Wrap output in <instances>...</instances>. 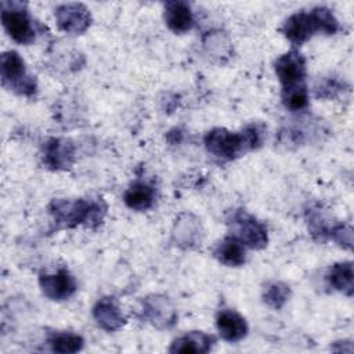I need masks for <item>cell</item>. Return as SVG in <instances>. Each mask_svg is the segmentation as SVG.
Returning <instances> with one entry per match:
<instances>
[{
  "mask_svg": "<svg viewBox=\"0 0 354 354\" xmlns=\"http://www.w3.org/2000/svg\"><path fill=\"white\" fill-rule=\"evenodd\" d=\"M106 203L101 198H54L48 206V214L58 228H97L106 214Z\"/></svg>",
  "mask_w": 354,
  "mask_h": 354,
  "instance_id": "cell-1",
  "label": "cell"
},
{
  "mask_svg": "<svg viewBox=\"0 0 354 354\" xmlns=\"http://www.w3.org/2000/svg\"><path fill=\"white\" fill-rule=\"evenodd\" d=\"M261 142L263 129L257 123H250L241 131L214 127L209 130L203 137L206 151L223 160H234L249 151L257 149Z\"/></svg>",
  "mask_w": 354,
  "mask_h": 354,
  "instance_id": "cell-2",
  "label": "cell"
},
{
  "mask_svg": "<svg viewBox=\"0 0 354 354\" xmlns=\"http://www.w3.org/2000/svg\"><path fill=\"white\" fill-rule=\"evenodd\" d=\"M339 28V21L329 8L314 7L310 11H297L288 17L281 32L292 44L300 46L318 32L335 35Z\"/></svg>",
  "mask_w": 354,
  "mask_h": 354,
  "instance_id": "cell-3",
  "label": "cell"
},
{
  "mask_svg": "<svg viewBox=\"0 0 354 354\" xmlns=\"http://www.w3.org/2000/svg\"><path fill=\"white\" fill-rule=\"evenodd\" d=\"M0 76L3 86L18 95L33 97L37 91L35 76L28 72L24 58L14 50L1 54Z\"/></svg>",
  "mask_w": 354,
  "mask_h": 354,
  "instance_id": "cell-4",
  "label": "cell"
},
{
  "mask_svg": "<svg viewBox=\"0 0 354 354\" xmlns=\"http://www.w3.org/2000/svg\"><path fill=\"white\" fill-rule=\"evenodd\" d=\"M1 24L8 36L18 44H32L36 39V29L25 3L1 1Z\"/></svg>",
  "mask_w": 354,
  "mask_h": 354,
  "instance_id": "cell-5",
  "label": "cell"
},
{
  "mask_svg": "<svg viewBox=\"0 0 354 354\" xmlns=\"http://www.w3.org/2000/svg\"><path fill=\"white\" fill-rule=\"evenodd\" d=\"M275 75L281 83V94H288L292 91L306 90L307 66L306 59L297 50H289L279 55L274 64Z\"/></svg>",
  "mask_w": 354,
  "mask_h": 354,
  "instance_id": "cell-6",
  "label": "cell"
},
{
  "mask_svg": "<svg viewBox=\"0 0 354 354\" xmlns=\"http://www.w3.org/2000/svg\"><path fill=\"white\" fill-rule=\"evenodd\" d=\"M228 223L232 230V236H235L246 248L260 250L267 246L268 243L267 227L254 216L239 209L232 213Z\"/></svg>",
  "mask_w": 354,
  "mask_h": 354,
  "instance_id": "cell-7",
  "label": "cell"
},
{
  "mask_svg": "<svg viewBox=\"0 0 354 354\" xmlns=\"http://www.w3.org/2000/svg\"><path fill=\"white\" fill-rule=\"evenodd\" d=\"M41 159L50 170H69L76 160V147L69 138L51 137L41 147Z\"/></svg>",
  "mask_w": 354,
  "mask_h": 354,
  "instance_id": "cell-8",
  "label": "cell"
},
{
  "mask_svg": "<svg viewBox=\"0 0 354 354\" xmlns=\"http://www.w3.org/2000/svg\"><path fill=\"white\" fill-rule=\"evenodd\" d=\"M142 318L156 329H169L177 322V310L163 295H149L141 303Z\"/></svg>",
  "mask_w": 354,
  "mask_h": 354,
  "instance_id": "cell-9",
  "label": "cell"
},
{
  "mask_svg": "<svg viewBox=\"0 0 354 354\" xmlns=\"http://www.w3.org/2000/svg\"><path fill=\"white\" fill-rule=\"evenodd\" d=\"M39 286L47 299L62 301L75 295L77 282L68 268H58L53 272H41L39 275Z\"/></svg>",
  "mask_w": 354,
  "mask_h": 354,
  "instance_id": "cell-10",
  "label": "cell"
},
{
  "mask_svg": "<svg viewBox=\"0 0 354 354\" xmlns=\"http://www.w3.org/2000/svg\"><path fill=\"white\" fill-rule=\"evenodd\" d=\"M54 17L58 28L68 35H82L93 22L90 10L82 3L61 4L55 8Z\"/></svg>",
  "mask_w": 354,
  "mask_h": 354,
  "instance_id": "cell-11",
  "label": "cell"
},
{
  "mask_svg": "<svg viewBox=\"0 0 354 354\" xmlns=\"http://www.w3.org/2000/svg\"><path fill=\"white\" fill-rule=\"evenodd\" d=\"M203 239V228L201 220L189 212L181 213L173 225L171 241L181 249H195L201 246Z\"/></svg>",
  "mask_w": 354,
  "mask_h": 354,
  "instance_id": "cell-12",
  "label": "cell"
},
{
  "mask_svg": "<svg viewBox=\"0 0 354 354\" xmlns=\"http://www.w3.org/2000/svg\"><path fill=\"white\" fill-rule=\"evenodd\" d=\"M93 318L105 332H116L126 325V317L115 297L104 296L93 307Z\"/></svg>",
  "mask_w": 354,
  "mask_h": 354,
  "instance_id": "cell-13",
  "label": "cell"
},
{
  "mask_svg": "<svg viewBox=\"0 0 354 354\" xmlns=\"http://www.w3.org/2000/svg\"><path fill=\"white\" fill-rule=\"evenodd\" d=\"M216 328L220 337L230 343H236L245 339L249 332L246 319L231 308H223L217 313Z\"/></svg>",
  "mask_w": 354,
  "mask_h": 354,
  "instance_id": "cell-14",
  "label": "cell"
},
{
  "mask_svg": "<svg viewBox=\"0 0 354 354\" xmlns=\"http://www.w3.org/2000/svg\"><path fill=\"white\" fill-rule=\"evenodd\" d=\"M216 343V337L202 330H191L176 337L169 353L173 354H205L209 353Z\"/></svg>",
  "mask_w": 354,
  "mask_h": 354,
  "instance_id": "cell-15",
  "label": "cell"
},
{
  "mask_svg": "<svg viewBox=\"0 0 354 354\" xmlns=\"http://www.w3.org/2000/svg\"><path fill=\"white\" fill-rule=\"evenodd\" d=\"M163 19L166 26L177 35L187 33L195 25L194 12L189 4L180 0L166 1L163 4Z\"/></svg>",
  "mask_w": 354,
  "mask_h": 354,
  "instance_id": "cell-16",
  "label": "cell"
},
{
  "mask_svg": "<svg viewBox=\"0 0 354 354\" xmlns=\"http://www.w3.org/2000/svg\"><path fill=\"white\" fill-rule=\"evenodd\" d=\"M245 245L239 242L235 236H227L217 243L213 256L218 263L227 267H241L246 261Z\"/></svg>",
  "mask_w": 354,
  "mask_h": 354,
  "instance_id": "cell-17",
  "label": "cell"
},
{
  "mask_svg": "<svg viewBox=\"0 0 354 354\" xmlns=\"http://www.w3.org/2000/svg\"><path fill=\"white\" fill-rule=\"evenodd\" d=\"M155 196L156 195L152 185L144 181H136L124 191L123 202L131 210L144 212L153 206Z\"/></svg>",
  "mask_w": 354,
  "mask_h": 354,
  "instance_id": "cell-18",
  "label": "cell"
},
{
  "mask_svg": "<svg viewBox=\"0 0 354 354\" xmlns=\"http://www.w3.org/2000/svg\"><path fill=\"white\" fill-rule=\"evenodd\" d=\"M205 53L216 62L224 64L232 55V43L227 33L221 30L207 32L202 40Z\"/></svg>",
  "mask_w": 354,
  "mask_h": 354,
  "instance_id": "cell-19",
  "label": "cell"
},
{
  "mask_svg": "<svg viewBox=\"0 0 354 354\" xmlns=\"http://www.w3.org/2000/svg\"><path fill=\"white\" fill-rule=\"evenodd\" d=\"M326 279L329 285L337 290L342 292L346 296H353L354 292V272H353V261H339L335 263L328 274Z\"/></svg>",
  "mask_w": 354,
  "mask_h": 354,
  "instance_id": "cell-20",
  "label": "cell"
},
{
  "mask_svg": "<svg viewBox=\"0 0 354 354\" xmlns=\"http://www.w3.org/2000/svg\"><path fill=\"white\" fill-rule=\"evenodd\" d=\"M47 344L51 351L58 354H73L83 348L84 339L75 332L68 330H57L51 332L47 336Z\"/></svg>",
  "mask_w": 354,
  "mask_h": 354,
  "instance_id": "cell-21",
  "label": "cell"
},
{
  "mask_svg": "<svg viewBox=\"0 0 354 354\" xmlns=\"http://www.w3.org/2000/svg\"><path fill=\"white\" fill-rule=\"evenodd\" d=\"M306 220L308 232L311 236L317 241H326L329 239V232L332 225L328 223L329 220L325 217V214L321 212L319 207H310L306 212Z\"/></svg>",
  "mask_w": 354,
  "mask_h": 354,
  "instance_id": "cell-22",
  "label": "cell"
},
{
  "mask_svg": "<svg viewBox=\"0 0 354 354\" xmlns=\"http://www.w3.org/2000/svg\"><path fill=\"white\" fill-rule=\"evenodd\" d=\"M290 297V288L288 283L274 281L264 288L263 300L272 310H281Z\"/></svg>",
  "mask_w": 354,
  "mask_h": 354,
  "instance_id": "cell-23",
  "label": "cell"
},
{
  "mask_svg": "<svg viewBox=\"0 0 354 354\" xmlns=\"http://www.w3.org/2000/svg\"><path fill=\"white\" fill-rule=\"evenodd\" d=\"M329 239L337 243L340 248L351 250L353 248V228L348 224H333L329 232Z\"/></svg>",
  "mask_w": 354,
  "mask_h": 354,
  "instance_id": "cell-24",
  "label": "cell"
}]
</instances>
